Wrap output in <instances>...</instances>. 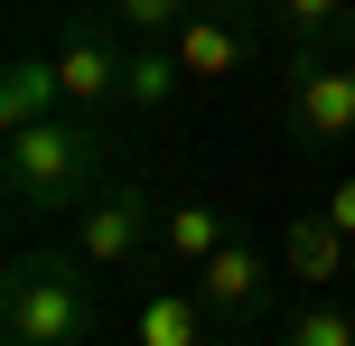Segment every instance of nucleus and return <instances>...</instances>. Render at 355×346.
I'll return each instance as SVG.
<instances>
[{"label": "nucleus", "instance_id": "obj_1", "mask_svg": "<svg viewBox=\"0 0 355 346\" xmlns=\"http://www.w3.org/2000/svg\"><path fill=\"white\" fill-rule=\"evenodd\" d=\"M112 178V141L94 112H47L28 131H0V187H10V216L19 225H66L94 187Z\"/></svg>", "mask_w": 355, "mask_h": 346}, {"label": "nucleus", "instance_id": "obj_2", "mask_svg": "<svg viewBox=\"0 0 355 346\" xmlns=\"http://www.w3.org/2000/svg\"><path fill=\"white\" fill-rule=\"evenodd\" d=\"M94 262L75 253V243H56V253H10V272H0V337L19 346H85L94 328Z\"/></svg>", "mask_w": 355, "mask_h": 346}, {"label": "nucleus", "instance_id": "obj_5", "mask_svg": "<svg viewBox=\"0 0 355 346\" xmlns=\"http://www.w3.org/2000/svg\"><path fill=\"white\" fill-rule=\"evenodd\" d=\"M281 243H252L243 225L225 234V253L196 262V300H206L215 328H271V309H281Z\"/></svg>", "mask_w": 355, "mask_h": 346}, {"label": "nucleus", "instance_id": "obj_6", "mask_svg": "<svg viewBox=\"0 0 355 346\" xmlns=\"http://www.w3.org/2000/svg\"><path fill=\"white\" fill-rule=\"evenodd\" d=\"M56 85H66V112H122V66H131V37H112V28H85L75 19L66 37H56Z\"/></svg>", "mask_w": 355, "mask_h": 346}, {"label": "nucleus", "instance_id": "obj_3", "mask_svg": "<svg viewBox=\"0 0 355 346\" xmlns=\"http://www.w3.org/2000/svg\"><path fill=\"white\" fill-rule=\"evenodd\" d=\"M281 141L327 159V150L355 141V47H281Z\"/></svg>", "mask_w": 355, "mask_h": 346}, {"label": "nucleus", "instance_id": "obj_9", "mask_svg": "<svg viewBox=\"0 0 355 346\" xmlns=\"http://www.w3.org/2000/svg\"><path fill=\"white\" fill-rule=\"evenodd\" d=\"M47 112H66L56 56L47 47H10V66H0V131H28V122H47Z\"/></svg>", "mask_w": 355, "mask_h": 346}, {"label": "nucleus", "instance_id": "obj_11", "mask_svg": "<svg viewBox=\"0 0 355 346\" xmlns=\"http://www.w3.org/2000/svg\"><path fill=\"white\" fill-rule=\"evenodd\" d=\"M187 94V66H178L168 37H131V66H122V112H168Z\"/></svg>", "mask_w": 355, "mask_h": 346}, {"label": "nucleus", "instance_id": "obj_4", "mask_svg": "<svg viewBox=\"0 0 355 346\" xmlns=\"http://www.w3.org/2000/svg\"><path fill=\"white\" fill-rule=\"evenodd\" d=\"M66 243L94 262V272H122V262L159 253V197H150V178H122V168H112V178L66 216Z\"/></svg>", "mask_w": 355, "mask_h": 346}, {"label": "nucleus", "instance_id": "obj_17", "mask_svg": "<svg viewBox=\"0 0 355 346\" xmlns=\"http://www.w3.org/2000/svg\"><path fill=\"white\" fill-rule=\"evenodd\" d=\"M206 10H225V19H271V0H206Z\"/></svg>", "mask_w": 355, "mask_h": 346}, {"label": "nucleus", "instance_id": "obj_15", "mask_svg": "<svg viewBox=\"0 0 355 346\" xmlns=\"http://www.w3.org/2000/svg\"><path fill=\"white\" fill-rule=\"evenodd\" d=\"M290 346H355V318L337 309V300H318V309L290 318Z\"/></svg>", "mask_w": 355, "mask_h": 346}, {"label": "nucleus", "instance_id": "obj_8", "mask_svg": "<svg viewBox=\"0 0 355 346\" xmlns=\"http://www.w3.org/2000/svg\"><path fill=\"white\" fill-rule=\"evenodd\" d=\"M346 262H355V234L327 216V206H318V216H290V225H281V272H290V281H309V291H337V281H346Z\"/></svg>", "mask_w": 355, "mask_h": 346}, {"label": "nucleus", "instance_id": "obj_7", "mask_svg": "<svg viewBox=\"0 0 355 346\" xmlns=\"http://www.w3.org/2000/svg\"><path fill=\"white\" fill-rule=\"evenodd\" d=\"M262 28L271 19H225V10H187L178 19V66H187V85H234V75L262 56Z\"/></svg>", "mask_w": 355, "mask_h": 346}, {"label": "nucleus", "instance_id": "obj_14", "mask_svg": "<svg viewBox=\"0 0 355 346\" xmlns=\"http://www.w3.org/2000/svg\"><path fill=\"white\" fill-rule=\"evenodd\" d=\"M187 10H206V0H112V28H131V37H178Z\"/></svg>", "mask_w": 355, "mask_h": 346}, {"label": "nucleus", "instance_id": "obj_13", "mask_svg": "<svg viewBox=\"0 0 355 346\" xmlns=\"http://www.w3.org/2000/svg\"><path fill=\"white\" fill-rule=\"evenodd\" d=\"M271 28H281V47H346L355 0H271Z\"/></svg>", "mask_w": 355, "mask_h": 346}, {"label": "nucleus", "instance_id": "obj_10", "mask_svg": "<svg viewBox=\"0 0 355 346\" xmlns=\"http://www.w3.org/2000/svg\"><path fill=\"white\" fill-rule=\"evenodd\" d=\"M225 234H234V216L206 206V197H168L159 206V262H178V272H196L206 253H225Z\"/></svg>", "mask_w": 355, "mask_h": 346}, {"label": "nucleus", "instance_id": "obj_12", "mask_svg": "<svg viewBox=\"0 0 355 346\" xmlns=\"http://www.w3.org/2000/svg\"><path fill=\"white\" fill-rule=\"evenodd\" d=\"M206 328H215V318H206V300H196V281H187V291L168 281V291H150V300H141L131 346H206Z\"/></svg>", "mask_w": 355, "mask_h": 346}, {"label": "nucleus", "instance_id": "obj_16", "mask_svg": "<svg viewBox=\"0 0 355 346\" xmlns=\"http://www.w3.org/2000/svg\"><path fill=\"white\" fill-rule=\"evenodd\" d=\"M327 216H337L346 234H355V168H346V178H327Z\"/></svg>", "mask_w": 355, "mask_h": 346}]
</instances>
